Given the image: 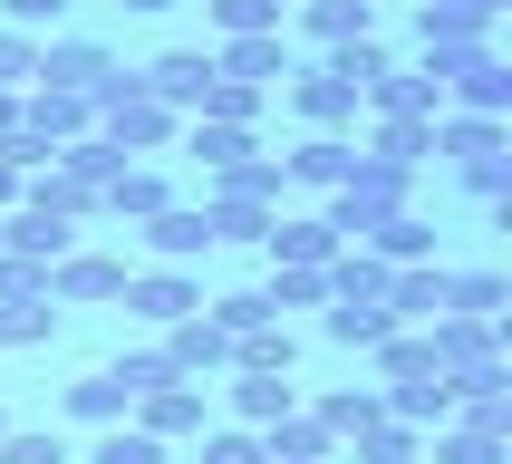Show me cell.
Segmentation results:
<instances>
[{
  "label": "cell",
  "instance_id": "obj_48",
  "mask_svg": "<svg viewBox=\"0 0 512 464\" xmlns=\"http://www.w3.org/2000/svg\"><path fill=\"white\" fill-rule=\"evenodd\" d=\"M271 10H300V0H271Z\"/></svg>",
  "mask_w": 512,
  "mask_h": 464
},
{
  "label": "cell",
  "instance_id": "obj_6",
  "mask_svg": "<svg viewBox=\"0 0 512 464\" xmlns=\"http://www.w3.org/2000/svg\"><path fill=\"white\" fill-rule=\"evenodd\" d=\"M290 107H300L310 136H348V126H358V87L329 78V68H290Z\"/></svg>",
  "mask_w": 512,
  "mask_h": 464
},
{
  "label": "cell",
  "instance_id": "obj_21",
  "mask_svg": "<svg viewBox=\"0 0 512 464\" xmlns=\"http://www.w3.org/2000/svg\"><path fill=\"white\" fill-rule=\"evenodd\" d=\"M358 252H368V261H387V271H416V261H435V223L416 213V203H406V213H387V223H377Z\"/></svg>",
  "mask_w": 512,
  "mask_h": 464
},
{
  "label": "cell",
  "instance_id": "obj_7",
  "mask_svg": "<svg viewBox=\"0 0 512 464\" xmlns=\"http://www.w3.org/2000/svg\"><path fill=\"white\" fill-rule=\"evenodd\" d=\"M445 300H455V271H445V261L387 271V319H397V329H435V319H445Z\"/></svg>",
  "mask_w": 512,
  "mask_h": 464
},
{
  "label": "cell",
  "instance_id": "obj_49",
  "mask_svg": "<svg viewBox=\"0 0 512 464\" xmlns=\"http://www.w3.org/2000/svg\"><path fill=\"white\" fill-rule=\"evenodd\" d=\"M358 10H377V0H358Z\"/></svg>",
  "mask_w": 512,
  "mask_h": 464
},
{
  "label": "cell",
  "instance_id": "obj_29",
  "mask_svg": "<svg viewBox=\"0 0 512 464\" xmlns=\"http://www.w3.org/2000/svg\"><path fill=\"white\" fill-rule=\"evenodd\" d=\"M329 339H339V348H368V358H377V348L397 339V319H387V300H329Z\"/></svg>",
  "mask_w": 512,
  "mask_h": 464
},
{
  "label": "cell",
  "instance_id": "obj_40",
  "mask_svg": "<svg viewBox=\"0 0 512 464\" xmlns=\"http://www.w3.org/2000/svg\"><path fill=\"white\" fill-rule=\"evenodd\" d=\"M107 377L126 387V397H145V387H165L174 368H165V348H116V368H107Z\"/></svg>",
  "mask_w": 512,
  "mask_h": 464
},
{
  "label": "cell",
  "instance_id": "obj_19",
  "mask_svg": "<svg viewBox=\"0 0 512 464\" xmlns=\"http://www.w3.org/2000/svg\"><path fill=\"white\" fill-rule=\"evenodd\" d=\"M174 203V174L165 165H116V184H107V223H155Z\"/></svg>",
  "mask_w": 512,
  "mask_h": 464
},
{
  "label": "cell",
  "instance_id": "obj_38",
  "mask_svg": "<svg viewBox=\"0 0 512 464\" xmlns=\"http://www.w3.org/2000/svg\"><path fill=\"white\" fill-rule=\"evenodd\" d=\"M0 464H68V445H58V426H10L0 435Z\"/></svg>",
  "mask_w": 512,
  "mask_h": 464
},
{
  "label": "cell",
  "instance_id": "obj_37",
  "mask_svg": "<svg viewBox=\"0 0 512 464\" xmlns=\"http://www.w3.org/2000/svg\"><path fill=\"white\" fill-rule=\"evenodd\" d=\"M87 464H174L155 435H136V426H97V445H87Z\"/></svg>",
  "mask_w": 512,
  "mask_h": 464
},
{
  "label": "cell",
  "instance_id": "obj_33",
  "mask_svg": "<svg viewBox=\"0 0 512 464\" xmlns=\"http://www.w3.org/2000/svg\"><path fill=\"white\" fill-rule=\"evenodd\" d=\"M261 300H271V319H281V310H329V271H281V261H271Z\"/></svg>",
  "mask_w": 512,
  "mask_h": 464
},
{
  "label": "cell",
  "instance_id": "obj_43",
  "mask_svg": "<svg viewBox=\"0 0 512 464\" xmlns=\"http://www.w3.org/2000/svg\"><path fill=\"white\" fill-rule=\"evenodd\" d=\"M0 300H49V271H39V261H10V252H0Z\"/></svg>",
  "mask_w": 512,
  "mask_h": 464
},
{
  "label": "cell",
  "instance_id": "obj_12",
  "mask_svg": "<svg viewBox=\"0 0 512 464\" xmlns=\"http://www.w3.org/2000/svg\"><path fill=\"white\" fill-rule=\"evenodd\" d=\"M116 58L97 49V39H39V78L29 87H68V97H97V78H107Z\"/></svg>",
  "mask_w": 512,
  "mask_h": 464
},
{
  "label": "cell",
  "instance_id": "obj_36",
  "mask_svg": "<svg viewBox=\"0 0 512 464\" xmlns=\"http://www.w3.org/2000/svg\"><path fill=\"white\" fill-rule=\"evenodd\" d=\"M58 329V300H0V348H39Z\"/></svg>",
  "mask_w": 512,
  "mask_h": 464
},
{
  "label": "cell",
  "instance_id": "obj_42",
  "mask_svg": "<svg viewBox=\"0 0 512 464\" xmlns=\"http://www.w3.org/2000/svg\"><path fill=\"white\" fill-rule=\"evenodd\" d=\"M58 20H68V0H0V29H20V39H39Z\"/></svg>",
  "mask_w": 512,
  "mask_h": 464
},
{
  "label": "cell",
  "instance_id": "obj_4",
  "mask_svg": "<svg viewBox=\"0 0 512 464\" xmlns=\"http://www.w3.org/2000/svg\"><path fill=\"white\" fill-rule=\"evenodd\" d=\"M126 271H136V261L126 252H68V261H49V300L58 310H87V300H126Z\"/></svg>",
  "mask_w": 512,
  "mask_h": 464
},
{
  "label": "cell",
  "instance_id": "obj_18",
  "mask_svg": "<svg viewBox=\"0 0 512 464\" xmlns=\"http://www.w3.org/2000/svg\"><path fill=\"white\" fill-rule=\"evenodd\" d=\"M368 155L397 165V174L435 165V116H368Z\"/></svg>",
  "mask_w": 512,
  "mask_h": 464
},
{
  "label": "cell",
  "instance_id": "obj_16",
  "mask_svg": "<svg viewBox=\"0 0 512 464\" xmlns=\"http://www.w3.org/2000/svg\"><path fill=\"white\" fill-rule=\"evenodd\" d=\"M136 78L155 87L174 116H194V107H203V87H213V49H165L155 68H136Z\"/></svg>",
  "mask_w": 512,
  "mask_h": 464
},
{
  "label": "cell",
  "instance_id": "obj_22",
  "mask_svg": "<svg viewBox=\"0 0 512 464\" xmlns=\"http://www.w3.org/2000/svg\"><path fill=\"white\" fill-rule=\"evenodd\" d=\"M290 20H300V39L329 58V49H348V39H368V29H377V10H358V0H300Z\"/></svg>",
  "mask_w": 512,
  "mask_h": 464
},
{
  "label": "cell",
  "instance_id": "obj_30",
  "mask_svg": "<svg viewBox=\"0 0 512 464\" xmlns=\"http://www.w3.org/2000/svg\"><path fill=\"white\" fill-rule=\"evenodd\" d=\"M203 223H213V242H271V203H242V194H203Z\"/></svg>",
  "mask_w": 512,
  "mask_h": 464
},
{
  "label": "cell",
  "instance_id": "obj_14",
  "mask_svg": "<svg viewBox=\"0 0 512 464\" xmlns=\"http://www.w3.org/2000/svg\"><path fill=\"white\" fill-rule=\"evenodd\" d=\"M512 0H426L416 10V49H445V39H493V20H503Z\"/></svg>",
  "mask_w": 512,
  "mask_h": 464
},
{
  "label": "cell",
  "instance_id": "obj_15",
  "mask_svg": "<svg viewBox=\"0 0 512 464\" xmlns=\"http://www.w3.org/2000/svg\"><path fill=\"white\" fill-rule=\"evenodd\" d=\"M165 368H174V377H223V368H232V339L194 310V319H174V329H165Z\"/></svg>",
  "mask_w": 512,
  "mask_h": 464
},
{
  "label": "cell",
  "instance_id": "obj_46",
  "mask_svg": "<svg viewBox=\"0 0 512 464\" xmlns=\"http://www.w3.org/2000/svg\"><path fill=\"white\" fill-rule=\"evenodd\" d=\"M116 10H136V20H155V10H174V0H116Z\"/></svg>",
  "mask_w": 512,
  "mask_h": 464
},
{
  "label": "cell",
  "instance_id": "obj_39",
  "mask_svg": "<svg viewBox=\"0 0 512 464\" xmlns=\"http://www.w3.org/2000/svg\"><path fill=\"white\" fill-rule=\"evenodd\" d=\"M194 445H203L194 464H261V435H252V426H203Z\"/></svg>",
  "mask_w": 512,
  "mask_h": 464
},
{
  "label": "cell",
  "instance_id": "obj_1",
  "mask_svg": "<svg viewBox=\"0 0 512 464\" xmlns=\"http://www.w3.org/2000/svg\"><path fill=\"white\" fill-rule=\"evenodd\" d=\"M87 107H97V136H107L116 155H126V165H155V155H165V145L184 136V116H174L165 97H155V87L136 78V68H107Z\"/></svg>",
  "mask_w": 512,
  "mask_h": 464
},
{
  "label": "cell",
  "instance_id": "obj_31",
  "mask_svg": "<svg viewBox=\"0 0 512 464\" xmlns=\"http://www.w3.org/2000/svg\"><path fill=\"white\" fill-rule=\"evenodd\" d=\"M58 406H68L78 426H126V406H136V397H126V387H116L107 368H87V377H78V387H68Z\"/></svg>",
  "mask_w": 512,
  "mask_h": 464
},
{
  "label": "cell",
  "instance_id": "obj_5",
  "mask_svg": "<svg viewBox=\"0 0 512 464\" xmlns=\"http://www.w3.org/2000/svg\"><path fill=\"white\" fill-rule=\"evenodd\" d=\"M0 252L49 271V261L78 252V223H68V213H39V203H10V213H0Z\"/></svg>",
  "mask_w": 512,
  "mask_h": 464
},
{
  "label": "cell",
  "instance_id": "obj_41",
  "mask_svg": "<svg viewBox=\"0 0 512 464\" xmlns=\"http://www.w3.org/2000/svg\"><path fill=\"white\" fill-rule=\"evenodd\" d=\"M29 78H39V39H20V29H0V87L20 97Z\"/></svg>",
  "mask_w": 512,
  "mask_h": 464
},
{
  "label": "cell",
  "instance_id": "obj_45",
  "mask_svg": "<svg viewBox=\"0 0 512 464\" xmlns=\"http://www.w3.org/2000/svg\"><path fill=\"white\" fill-rule=\"evenodd\" d=\"M0 136H20V97L10 87H0Z\"/></svg>",
  "mask_w": 512,
  "mask_h": 464
},
{
  "label": "cell",
  "instance_id": "obj_13",
  "mask_svg": "<svg viewBox=\"0 0 512 464\" xmlns=\"http://www.w3.org/2000/svg\"><path fill=\"white\" fill-rule=\"evenodd\" d=\"M261 252L281 261V271H329V261L348 252L339 232L319 223V213H281V223H271V242H261Z\"/></svg>",
  "mask_w": 512,
  "mask_h": 464
},
{
  "label": "cell",
  "instance_id": "obj_2",
  "mask_svg": "<svg viewBox=\"0 0 512 464\" xmlns=\"http://www.w3.org/2000/svg\"><path fill=\"white\" fill-rule=\"evenodd\" d=\"M213 426V397H203V377H165V387H145L136 397V435L155 445H184V435Z\"/></svg>",
  "mask_w": 512,
  "mask_h": 464
},
{
  "label": "cell",
  "instance_id": "obj_20",
  "mask_svg": "<svg viewBox=\"0 0 512 464\" xmlns=\"http://www.w3.org/2000/svg\"><path fill=\"white\" fill-rule=\"evenodd\" d=\"M261 464H339V445H329V426L310 406H290L281 426H261Z\"/></svg>",
  "mask_w": 512,
  "mask_h": 464
},
{
  "label": "cell",
  "instance_id": "obj_35",
  "mask_svg": "<svg viewBox=\"0 0 512 464\" xmlns=\"http://www.w3.org/2000/svg\"><path fill=\"white\" fill-rule=\"evenodd\" d=\"M203 20H213V39H261V29H281V10L271 0H203Z\"/></svg>",
  "mask_w": 512,
  "mask_h": 464
},
{
  "label": "cell",
  "instance_id": "obj_10",
  "mask_svg": "<svg viewBox=\"0 0 512 464\" xmlns=\"http://www.w3.org/2000/svg\"><path fill=\"white\" fill-rule=\"evenodd\" d=\"M213 78L261 87V97H271V87L290 78V39H281V29H261V39H223V49H213Z\"/></svg>",
  "mask_w": 512,
  "mask_h": 464
},
{
  "label": "cell",
  "instance_id": "obj_23",
  "mask_svg": "<svg viewBox=\"0 0 512 464\" xmlns=\"http://www.w3.org/2000/svg\"><path fill=\"white\" fill-rule=\"evenodd\" d=\"M174 145H184V155H194L213 184H223L232 165H252V155H261V145H252V126H203V116H184V136H174Z\"/></svg>",
  "mask_w": 512,
  "mask_h": 464
},
{
  "label": "cell",
  "instance_id": "obj_24",
  "mask_svg": "<svg viewBox=\"0 0 512 464\" xmlns=\"http://www.w3.org/2000/svg\"><path fill=\"white\" fill-rule=\"evenodd\" d=\"M358 116H445V87L416 78V68H387V78L358 97Z\"/></svg>",
  "mask_w": 512,
  "mask_h": 464
},
{
  "label": "cell",
  "instance_id": "obj_9",
  "mask_svg": "<svg viewBox=\"0 0 512 464\" xmlns=\"http://www.w3.org/2000/svg\"><path fill=\"white\" fill-rule=\"evenodd\" d=\"M426 348H435V368L445 377H464V368H493V358H503V319H435L426 329Z\"/></svg>",
  "mask_w": 512,
  "mask_h": 464
},
{
  "label": "cell",
  "instance_id": "obj_8",
  "mask_svg": "<svg viewBox=\"0 0 512 464\" xmlns=\"http://www.w3.org/2000/svg\"><path fill=\"white\" fill-rule=\"evenodd\" d=\"M348 165H358V145H348V136H300V145L281 155V184H290V194H319V203H329V194L348 184Z\"/></svg>",
  "mask_w": 512,
  "mask_h": 464
},
{
  "label": "cell",
  "instance_id": "obj_27",
  "mask_svg": "<svg viewBox=\"0 0 512 464\" xmlns=\"http://www.w3.org/2000/svg\"><path fill=\"white\" fill-rule=\"evenodd\" d=\"M290 406H300V387H290V377H232V426H281Z\"/></svg>",
  "mask_w": 512,
  "mask_h": 464
},
{
  "label": "cell",
  "instance_id": "obj_25",
  "mask_svg": "<svg viewBox=\"0 0 512 464\" xmlns=\"http://www.w3.org/2000/svg\"><path fill=\"white\" fill-rule=\"evenodd\" d=\"M310 416L329 426V445H358L368 426H387V397H377V387H329V397H319Z\"/></svg>",
  "mask_w": 512,
  "mask_h": 464
},
{
  "label": "cell",
  "instance_id": "obj_28",
  "mask_svg": "<svg viewBox=\"0 0 512 464\" xmlns=\"http://www.w3.org/2000/svg\"><path fill=\"white\" fill-rule=\"evenodd\" d=\"M435 348H426V329H397V339L377 348V387H435Z\"/></svg>",
  "mask_w": 512,
  "mask_h": 464
},
{
  "label": "cell",
  "instance_id": "obj_3",
  "mask_svg": "<svg viewBox=\"0 0 512 464\" xmlns=\"http://www.w3.org/2000/svg\"><path fill=\"white\" fill-rule=\"evenodd\" d=\"M203 310V281L194 271H165V261H145V271H126V319H145V329H174V319Z\"/></svg>",
  "mask_w": 512,
  "mask_h": 464
},
{
  "label": "cell",
  "instance_id": "obj_34",
  "mask_svg": "<svg viewBox=\"0 0 512 464\" xmlns=\"http://www.w3.org/2000/svg\"><path fill=\"white\" fill-rule=\"evenodd\" d=\"M503 300H512L503 271H455V300H445V310L455 319H503Z\"/></svg>",
  "mask_w": 512,
  "mask_h": 464
},
{
  "label": "cell",
  "instance_id": "obj_26",
  "mask_svg": "<svg viewBox=\"0 0 512 464\" xmlns=\"http://www.w3.org/2000/svg\"><path fill=\"white\" fill-rule=\"evenodd\" d=\"M435 155L445 165H484V155H503V116H435Z\"/></svg>",
  "mask_w": 512,
  "mask_h": 464
},
{
  "label": "cell",
  "instance_id": "obj_11",
  "mask_svg": "<svg viewBox=\"0 0 512 464\" xmlns=\"http://www.w3.org/2000/svg\"><path fill=\"white\" fill-rule=\"evenodd\" d=\"M145 232V252L165 261V271H194L203 252H213V223H203V203H165L155 223H136Z\"/></svg>",
  "mask_w": 512,
  "mask_h": 464
},
{
  "label": "cell",
  "instance_id": "obj_17",
  "mask_svg": "<svg viewBox=\"0 0 512 464\" xmlns=\"http://www.w3.org/2000/svg\"><path fill=\"white\" fill-rule=\"evenodd\" d=\"M445 107H455V116H503V107H512V68H503V49H484L474 68H455V78H445Z\"/></svg>",
  "mask_w": 512,
  "mask_h": 464
},
{
  "label": "cell",
  "instance_id": "obj_47",
  "mask_svg": "<svg viewBox=\"0 0 512 464\" xmlns=\"http://www.w3.org/2000/svg\"><path fill=\"white\" fill-rule=\"evenodd\" d=\"M0 435H10V406H0Z\"/></svg>",
  "mask_w": 512,
  "mask_h": 464
},
{
  "label": "cell",
  "instance_id": "obj_32",
  "mask_svg": "<svg viewBox=\"0 0 512 464\" xmlns=\"http://www.w3.org/2000/svg\"><path fill=\"white\" fill-rule=\"evenodd\" d=\"M319 68H329V78H348V87H358V97H368V87L387 78V68H397V49H387V39H377V29H368V39H348V49H329V58H319Z\"/></svg>",
  "mask_w": 512,
  "mask_h": 464
},
{
  "label": "cell",
  "instance_id": "obj_44",
  "mask_svg": "<svg viewBox=\"0 0 512 464\" xmlns=\"http://www.w3.org/2000/svg\"><path fill=\"white\" fill-rule=\"evenodd\" d=\"M20 194H29V174H20V165H0V213H10Z\"/></svg>",
  "mask_w": 512,
  "mask_h": 464
}]
</instances>
